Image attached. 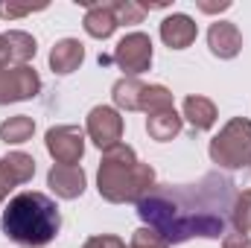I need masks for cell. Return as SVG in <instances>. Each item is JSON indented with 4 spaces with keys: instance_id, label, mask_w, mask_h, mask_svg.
Instances as JSON below:
<instances>
[{
    "instance_id": "6da1fadb",
    "label": "cell",
    "mask_w": 251,
    "mask_h": 248,
    "mask_svg": "<svg viewBox=\"0 0 251 248\" xmlns=\"http://www.w3.org/2000/svg\"><path fill=\"white\" fill-rule=\"evenodd\" d=\"M234 196V178L204 173L190 184H155L146 198L137 201V216L167 246H181L193 237L219 240L228 231Z\"/></svg>"
},
{
    "instance_id": "7a4b0ae2",
    "label": "cell",
    "mask_w": 251,
    "mask_h": 248,
    "mask_svg": "<svg viewBox=\"0 0 251 248\" xmlns=\"http://www.w3.org/2000/svg\"><path fill=\"white\" fill-rule=\"evenodd\" d=\"M0 228L6 240L21 248H44L50 246L62 231L59 204L38 190H24L9 198L0 216Z\"/></svg>"
},
{
    "instance_id": "3957f363",
    "label": "cell",
    "mask_w": 251,
    "mask_h": 248,
    "mask_svg": "<svg viewBox=\"0 0 251 248\" xmlns=\"http://www.w3.org/2000/svg\"><path fill=\"white\" fill-rule=\"evenodd\" d=\"M97 190L111 204H137L155 190V170L143 164L128 143H117L102 152L97 170Z\"/></svg>"
},
{
    "instance_id": "277c9868",
    "label": "cell",
    "mask_w": 251,
    "mask_h": 248,
    "mask_svg": "<svg viewBox=\"0 0 251 248\" xmlns=\"http://www.w3.org/2000/svg\"><path fill=\"white\" fill-rule=\"evenodd\" d=\"M207 155L222 170L251 167V120L249 117H231L219 128V134L210 140Z\"/></svg>"
},
{
    "instance_id": "5b68a950",
    "label": "cell",
    "mask_w": 251,
    "mask_h": 248,
    "mask_svg": "<svg viewBox=\"0 0 251 248\" xmlns=\"http://www.w3.org/2000/svg\"><path fill=\"white\" fill-rule=\"evenodd\" d=\"M111 99L123 111H146V114H155V111L176 108L170 88H164V85H146L137 76L117 79L114 88H111Z\"/></svg>"
},
{
    "instance_id": "8992f818",
    "label": "cell",
    "mask_w": 251,
    "mask_h": 248,
    "mask_svg": "<svg viewBox=\"0 0 251 248\" xmlns=\"http://www.w3.org/2000/svg\"><path fill=\"white\" fill-rule=\"evenodd\" d=\"M41 76L32 64H0V105L38 97Z\"/></svg>"
},
{
    "instance_id": "52a82bcc",
    "label": "cell",
    "mask_w": 251,
    "mask_h": 248,
    "mask_svg": "<svg viewBox=\"0 0 251 248\" xmlns=\"http://www.w3.org/2000/svg\"><path fill=\"white\" fill-rule=\"evenodd\" d=\"M152 38L146 32H128L117 41L111 62L123 70L126 76H140L143 70L152 67Z\"/></svg>"
},
{
    "instance_id": "ba28073f",
    "label": "cell",
    "mask_w": 251,
    "mask_h": 248,
    "mask_svg": "<svg viewBox=\"0 0 251 248\" xmlns=\"http://www.w3.org/2000/svg\"><path fill=\"white\" fill-rule=\"evenodd\" d=\"M44 146H47V152H50V158L56 164L76 167L82 161V155H85V131L73 123L53 125L44 134Z\"/></svg>"
},
{
    "instance_id": "9c48e42d",
    "label": "cell",
    "mask_w": 251,
    "mask_h": 248,
    "mask_svg": "<svg viewBox=\"0 0 251 248\" xmlns=\"http://www.w3.org/2000/svg\"><path fill=\"white\" fill-rule=\"evenodd\" d=\"M85 134L91 137V143L102 152H108L111 146H117L123 140V117L117 108L111 105H94L88 111L85 120Z\"/></svg>"
},
{
    "instance_id": "30bf717a",
    "label": "cell",
    "mask_w": 251,
    "mask_h": 248,
    "mask_svg": "<svg viewBox=\"0 0 251 248\" xmlns=\"http://www.w3.org/2000/svg\"><path fill=\"white\" fill-rule=\"evenodd\" d=\"M207 47L216 59L228 62V59H237L240 50H243V32L237 29V24L231 21H213L210 29H207Z\"/></svg>"
},
{
    "instance_id": "8fae6325",
    "label": "cell",
    "mask_w": 251,
    "mask_h": 248,
    "mask_svg": "<svg viewBox=\"0 0 251 248\" xmlns=\"http://www.w3.org/2000/svg\"><path fill=\"white\" fill-rule=\"evenodd\" d=\"M76 3L85 6V21H82V26H85V32H88L91 38L105 41V38L114 35V29L120 26V24H117L114 3H91V0H76Z\"/></svg>"
},
{
    "instance_id": "7c38bea8",
    "label": "cell",
    "mask_w": 251,
    "mask_h": 248,
    "mask_svg": "<svg viewBox=\"0 0 251 248\" xmlns=\"http://www.w3.org/2000/svg\"><path fill=\"white\" fill-rule=\"evenodd\" d=\"M38 53V44L24 29L0 32V64H29Z\"/></svg>"
},
{
    "instance_id": "4fadbf2b",
    "label": "cell",
    "mask_w": 251,
    "mask_h": 248,
    "mask_svg": "<svg viewBox=\"0 0 251 248\" xmlns=\"http://www.w3.org/2000/svg\"><path fill=\"white\" fill-rule=\"evenodd\" d=\"M85 170L82 167H64V164H56L50 173H47V187L53 190L56 198H64V201H73L85 193Z\"/></svg>"
},
{
    "instance_id": "5bb4252c",
    "label": "cell",
    "mask_w": 251,
    "mask_h": 248,
    "mask_svg": "<svg viewBox=\"0 0 251 248\" xmlns=\"http://www.w3.org/2000/svg\"><path fill=\"white\" fill-rule=\"evenodd\" d=\"M196 35H199V26L184 12H173V15H167L161 21V41L170 50H187L196 41Z\"/></svg>"
},
{
    "instance_id": "9a60e30c",
    "label": "cell",
    "mask_w": 251,
    "mask_h": 248,
    "mask_svg": "<svg viewBox=\"0 0 251 248\" xmlns=\"http://www.w3.org/2000/svg\"><path fill=\"white\" fill-rule=\"evenodd\" d=\"M35 175V158L26 155V152H6L0 158V181L6 184V190L21 184H29Z\"/></svg>"
},
{
    "instance_id": "2e32d148",
    "label": "cell",
    "mask_w": 251,
    "mask_h": 248,
    "mask_svg": "<svg viewBox=\"0 0 251 248\" xmlns=\"http://www.w3.org/2000/svg\"><path fill=\"white\" fill-rule=\"evenodd\" d=\"M181 120H187L193 131H210L219 120V114H216L213 99L193 94V97H184V102H181Z\"/></svg>"
},
{
    "instance_id": "e0dca14e",
    "label": "cell",
    "mask_w": 251,
    "mask_h": 248,
    "mask_svg": "<svg viewBox=\"0 0 251 248\" xmlns=\"http://www.w3.org/2000/svg\"><path fill=\"white\" fill-rule=\"evenodd\" d=\"M82 62H85V44L79 38H62L50 50V70L56 76H67V73L79 70Z\"/></svg>"
},
{
    "instance_id": "ac0fdd59",
    "label": "cell",
    "mask_w": 251,
    "mask_h": 248,
    "mask_svg": "<svg viewBox=\"0 0 251 248\" xmlns=\"http://www.w3.org/2000/svg\"><path fill=\"white\" fill-rule=\"evenodd\" d=\"M181 125H184V120H181V114H178L176 108L155 111V114L146 117V131H149V137L158 140V143H167V140L178 137V134H181Z\"/></svg>"
},
{
    "instance_id": "d6986e66",
    "label": "cell",
    "mask_w": 251,
    "mask_h": 248,
    "mask_svg": "<svg viewBox=\"0 0 251 248\" xmlns=\"http://www.w3.org/2000/svg\"><path fill=\"white\" fill-rule=\"evenodd\" d=\"M32 134H35V120L26 117V114H15V117H9V120L0 123V140L3 143L21 146V143L32 140Z\"/></svg>"
},
{
    "instance_id": "ffe728a7",
    "label": "cell",
    "mask_w": 251,
    "mask_h": 248,
    "mask_svg": "<svg viewBox=\"0 0 251 248\" xmlns=\"http://www.w3.org/2000/svg\"><path fill=\"white\" fill-rule=\"evenodd\" d=\"M228 222H231L234 231L251 234V190H237L231 213H228Z\"/></svg>"
},
{
    "instance_id": "44dd1931",
    "label": "cell",
    "mask_w": 251,
    "mask_h": 248,
    "mask_svg": "<svg viewBox=\"0 0 251 248\" xmlns=\"http://www.w3.org/2000/svg\"><path fill=\"white\" fill-rule=\"evenodd\" d=\"M114 12H117V24L120 26L143 24V18H146V9L137 0H114Z\"/></svg>"
},
{
    "instance_id": "7402d4cb",
    "label": "cell",
    "mask_w": 251,
    "mask_h": 248,
    "mask_svg": "<svg viewBox=\"0 0 251 248\" xmlns=\"http://www.w3.org/2000/svg\"><path fill=\"white\" fill-rule=\"evenodd\" d=\"M128 248H170L152 228H137L134 234H131V243H128Z\"/></svg>"
},
{
    "instance_id": "603a6c76",
    "label": "cell",
    "mask_w": 251,
    "mask_h": 248,
    "mask_svg": "<svg viewBox=\"0 0 251 248\" xmlns=\"http://www.w3.org/2000/svg\"><path fill=\"white\" fill-rule=\"evenodd\" d=\"M41 9H47V3L32 6V3H3V0H0V18H6V21L24 18V15H32V12H41Z\"/></svg>"
},
{
    "instance_id": "cb8c5ba5",
    "label": "cell",
    "mask_w": 251,
    "mask_h": 248,
    "mask_svg": "<svg viewBox=\"0 0 251 248\" xmlns=\"http://www.w3.org/2000/svg\"><path fill=\"white\" fill-rule=\"evenodd\" d=\"M82 248H126V243L114 234H97V237H88Z\"/></svg>"
},
{
    "instance_id": "d4e9b609",
    "label": "cell",
    "mask_w": 251,
    "mask_h": 248,
    "mask_svg": "<svg viewBox=\"0 0 251 248\" xmlns=\"http://www.w3.org/2000/svg\"><path fill=\"white\" fill-rule=\"evenodd\" d=\"M222 248H251V234H243V231L228 228L225 237H222Z\"/></svg>"
},
{
    "instance_id": "484cf974",
    "label": "cell",
    "mask_w": 251,
    "mask_h": 248,
    "mask_svg": "<svg viewBox=\"0 0 251 248\" xmlns=\"http://www.w3.org/2000/svg\"><path fill=\"white\" fill-rule=\"evenodd\" d=\"M196 6H199V12H204V15H216V12H228V9H231V0H219V3L196 0Z\"/></svg>"
},
{
    "instance_id": "4316f807",
    "label": "cell",
    "mask_w": 251,
    "mask_h": 248,
    "mask_svg": "<svg viewBox=\"0 0 251 248\" xmlns=\"http://www.w3.org/2000/svg\"><path fill=\"white\" fill-rule=\"evenodd\" d=\"M6 196H9V190H6V184H3V181H0V207H3V198H6Z\"/></svg>"
}]
</instances>
